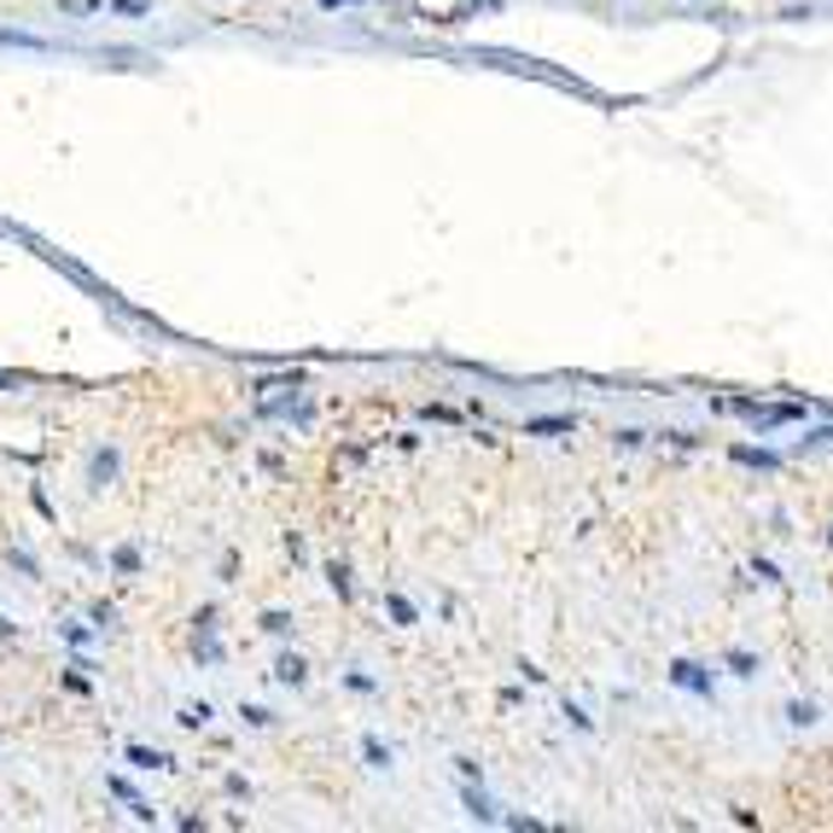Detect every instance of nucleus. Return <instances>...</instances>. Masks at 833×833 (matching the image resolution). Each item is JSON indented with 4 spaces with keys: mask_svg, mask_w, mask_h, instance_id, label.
<instances>
[]
</instances>
